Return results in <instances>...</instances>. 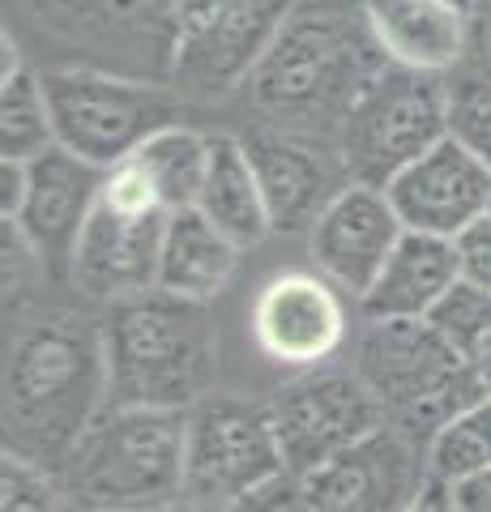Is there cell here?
<instances>
[{"label":"cell","mask_w":491,"mask_h":512,"mask_svg":"<svg viewBox=\"0 0 491 512\" xmlns=\"http://www.w3.org/2000/svg\"><path fill=\"white\" fill-rule=\"evenodd\" d=\"M103 410V316L94 320L73 308H26L13 316L5 355V453L60 474Z\"/></svg>","instance_id":"cell-1"},{"label":"cell","mask_w":491,"mask_h":512,"mask_svg":"<svg viewBox=\"0 0 491 512\" xmlns=\"http://www.w3.org/2000/svg\"><path fill=\"white\" fill-rule=\"evenodd\" d=\"M389 64L363 26L329 5H299L252 73V103L274 124L338 141L363 86Z\"/></svg>","instance_id":"cell-2"},{"label":"cell","mask_w":491,"mask_h":512,"mask_svg":"<svg viewBox=\"0 0 491 512\" xmlns=\"http://www.w3.org/2000/svg\"><path fill=\"white\" fill-rule=\"evenodd\" d=\"M107 406L193 410L214 393L218 333L205 303L146 291L103 312Z\"/></svg>","instance_id":"cell-3"},{"label":"cell","mask_w":491,"mask_h":512,"mask_svg":"<svg viewBox=\"0 0 491 512\" xmlns=\"http://www.w3.org/2000/svg\"><path fill=\"white\" fill-rule=\"evenodd\" d=\"M188 410L107 406L65 461L69 500L112 512H167L184 500Z\"/></svg>","instance_id":"cell-4"},{"label":"cell","mask_w":491,"mask_h":512,"mask_svg":"<svg viewBox=\"0 0 491 512\" xmlns=\"http://www.w3.org/2000/svg\"><path fill=\"white\" fill-rule=\"evenodd\" d=\"M355 372L385 406V419L423 444L487 397L432 320H368L355 346Z\"/></svg>","instance_id":"cell-5"},{"label":"cell","mask_w":491,"mask_h":512,"mask_svg":"<svg viewBox=\"0 0 491 512\" xmlns=\"http://www.w3.org/2000/svg\"><path fill=\"white\" fill-rule=\"evenodd\" d=\"M299 0H171L163 73L180 99L218 103L252 82Z\"/></svg>","instance_id":"cell-6"},{"label":"cell","mask_w":491,"mask_h":512,"mask_svg":"<svg viewBox=\"0 0 491 512\" xmlns=\"http://www.w3.org/2000/svg\"><path fill=\"white\" fill-rule=\"evenodd\" d=\"M43 90L47 107H52L56 146L103 171L120 167L158 128L180 124L184 107V99L171 86L133 82V77L86 69V64L47 69Z\"/></svg>","instance_id":"cell-7"},{"label":"cell","mask_w":491,"mask_h":512,"mask_svg":"<svg viewBox=\"0 0 491 512\" xmlns=\"http://www.w3.org/2000/svg\"><path fill=\"white\" fill-rule=\"evenodd\" d=\"M449 137V86L445 77L410 73L398 64H380L355 99L338 133L342 163L351 184L389 188L415 158Z\"/></svg>","instance_id":"cell-8"},{"label":"cell","mask_w":491,"mask_h":512,"mask_svg":"<svg viewBox=\"0 0 491 512\" xmlns=\"http://www.w3.org/2000/svg\"><path fill=\"white\" fill-rule=\"evenodd\" d=\"M167 218L133 163L112 167L73 248L69 282L103 308L154 291Z\"/></svg>","instance_id":"cell-9"},{"label":"cell","mask_w":491,"mask_h":512,"mask_svg":"<svg viewBox=\"0 0 491 512\" xmlns=\"http://www.w3.org/2000/svg\"><path fill=\"white\" fill-rule=\"evenodd\" d=\"M287 474L269 402L240 393H205L188 410L184 500L197 512H223L240 495Z\"/></svg>","instance_id":"cell-10"},{"label":"cell","mask_w":491,"mask_h":512,"mask_svg":"<svg viewBox=\"0 0 491 512\" xmlns=\"http://www.w3.org/2000/svg\"><path fill=\"white\" fill-rule=\"evenodd\" d=\"M287 474L308 478L385 427V406L355 372L312 367L269 397Z\"/></svg>","instance_id":"cell-11"},{"label":"cell","mask_w":491,"mask_h":512,"mask_svg":"<svg viewBox=\"0 0 491 512\" xmlns=\"http://www.w3.org/2000/svg\"><path fill=\"white\" fill-rule=\"evenodd\" d=\"M240 141L248 150L252 171H257L269 222L282 235L312 231L316 218L351 184V171L342 163L338 141L329 137L295 133V128H282V124H261Z\"/></svg>","instance_id":"cell-12"},{"label":"cell","mask_w":491,"mask_h":512,"mask_svg":"<svg viewBox=\"0 0 491 512\" xmlns=\"http://www.w3.org/2000/svg\"><path fill=\"white\" fill-rule=\"evenodd\" d=\"M427 483V444L393 423L304 478L316 512H410Z\"/></svg>","instance_id":"cell-13"},{"label":"cell","mask_w":491,"mask_h":512,"mask_svg":"<svg viewBox=\"0 0 491 512\" xmlns=\"http://www.w3.org/2000/svg\"><path fill=\"white\" fill-rule=\"evenodd\" d=\"M252 338L278 367L312 372L346 342V299L316 269H287L252 299Z\"/></svg>","instance_id":"cell-14"},{"label":"cell","mask_w":491,"mask_h":512,"mask_svg":"<svg viewBox=\"0 0 491 512\" xmlns=\"http://www.w3.org/2000/svg\"><path fill=\"white\" fill-rule=\"evenodd\" d=\"M385 192L406 231L457 239L491 214V167L457 137H445L402 175H393Z\"/></svg>","instance_id":"cell-15"},{"label":"cell","mask_w":491,"mask_h":512,"mask_svg":"<svg viewBox=\"0 0 491 512\" xmlns=\"http://www.w3.org/2000/svg\"><path fill=\"white\" fill-rule=\"evenodd\" d=\"M103 180H107L103 167H94L60 146L39 154L35 163H26V197H22V210L9 222L35 248L47 278H60V274L69 278L73 248L103 192Z\"/></svg>","instance_id":"cell-16"},{"label":"cell","mask_w":491,"mask_h":512,"mask_svg":"<svg viewBox=\"0 0 491 512\" xmlns=\"http://www.w3.org/2000/svg\"><path fill=\"white\" fill-rule=\"evenodd\" d=\"M402 235L406 227L385 188L346 184L308 231V252L316 274H325L342 295L359 299L402 244Z\"/></svg>","instance_id":"cell-17"},{"label":"cell","mask_w":491,"mask_h":512,"mask_svg":"<svg viewBox=\"0 0 491 512\" xmlns=\"http://www.w3.org/2000/svg\"><path fill=\"white\" fill-rule=\"evenodd\" d=\"M363 26L389 64L427 77H453L470 47V13L445 0H363Z\"/></svg>","instance_id":"cell-18"},{"label":"cell","mask_w":491,"mask_h":512,"mask_svg":"<svg viewBox=\"0 0 491 512\" xmlns=\"http://www.w3.org/2000/svg\"><path fill=\"white\" fill-rule=\"evenodd\" d=\"M462 282L453 239L406 231L376 282L359 295L363 320H427Z\"/></svg>","instance_id":"cell-19"},{"label":"cell","mask_w":491,"mask_h":512,"mask_svg":"<svg viewBox=\"0 0 491 512\" xmlns=\"http://www.w3.org/2000/svg\"><path fill=\"white\" fill-rule=\"evenodd\" d=\"M235 269H240V244L218 231L197 205L167 218L154 291H167V295L193 299V303H210L231 286Z\"/></svg>","instance_id":"cell-20"},{"label":"cell","mask_w":491,"mask_h":512,"mask_svg":"<svg viewBox=\"0 0 491 512\" xmlns=\"http://www.w3.org/2000/svg\"><path fill=\"white\" fill-rule=\"evenodd\" d=\"M197 210L240 248H252L265 235H274L257 171H252L240 137H227V133L210 137V167H205V180H201Z\"/></svg>","instance_id":"cell-21"},{"label":"cell","mask_w":491,"mask_h":512,"mask_svg":"<svg viewBox=\"0 0 491 512\" xmlns=\"http://www.w3.org/2000/svg\"><path fill=\"white\" fill-rule=\"evenodd\" d=\"M124 163H133V171L146 180L154 201L167 214H180V210H193L201 197V180H205V167H210V137H201L188 124H167L146 146H137Z\"/></svg>","instance_id":"cell-22"},{"label":"cell","mask_w":491,"mask_h":512,"mask_svg":"<svg viewBox=\"0 0 491 512\" xmlns=\"http://www.w3.org/2000/svg\"><path fill=\"white\" fill-rule=\"evenodd\" d=\"M56 146L52 107H47L43 73L26 69L18 47L5 35V77H0V158L9 163H35Z\"/></svg>","instance_id":"cell-23"},{"label":"cell","mask_w":491,"mask_h":512,"mask_svg":"<svg viewBox=\"0 0 491 512\" xmlns=\"http://www.w3.org/2000/svg\"><path fill=\"white\" fill-rule=\"evenodd\" d=\"M43 22L73 39H124L129 30L158 26L167 47V13L171 0H30Z\"/></svg>","instance_id":"cell-24"},{"label":"cell","mask_w":491,"mask_h":512,"mask_svg":"<svg viewBox=\"0 0 491 512\" xmlns=\"http://www.w3.org/2000/svg\"><path fill=\"white\" fill-rule=\"evenodd\" d=\"M487 466H491V397L462 410L427 440V470H432V483L440 487L462 483V478Z\"/></svg>","instance_id":"cell-25"},{"label":"cell","mask_w":491,"mask_h":512,"mask_svg":"<svg viewBox=\"0 0 491 512\" xmlns=\"http://www.w3.org/2000/svg\"><path fill=\"white\" fill-rule=\"evenodd\" d=\"M427 320L457 346V355L466 359V367L479 376V384L491 397V295L470 282H457L449 299Z\"/></svg>","instance_id":"cell-26"},{"label":"cell","mask_w":491,"mask_h":512,"mask_svg":"<svg viewBox=\"0 0 491 512\" xmlns=\"http://www.w3.org/2000/svg\"><path fill=\"white\" fill-rule=\"evenodd\" d=\"M449 86V137L491 167V60L445 77Z\"/></svg>","instance_id":"cell-27"},{"label":"cell","mask_w":491,"mask_h":512,"mask_svg":"<svg viewBox=\"0 0 491 512\" xmlns=\"http://www.w3.org/2000/svg\"><path fill=\"white\" fill-rule=\"evenodd\" d=\"M0 512H73L69 487L56 470H43L18 453L0 466Z\"/></svg>","instance_id":"cell-28"},{"label":"cell","mask_w":491,"mask_h":512,"mask_svg":"<svg viewBox=\"0 0 491 512\" xmlns=\"http://www.w3.org/2000/svg\"><path fill=\"white\" fill-rule=\"evenodd\" d=\"M223 512H316V508H312V500H308L304 478L278 474V478H269L265 487L240 495V500L227 504Z\"/></svg>","instance_id":"cell-29"},{"label":"cell","mask_w":491,"mask_h":512,"mask_svg":"<svg viewBox=\"0 0 491 512\" xmlns=\"http://www.w3.org/2000/svg\"><path fill=\"white\" fill-rule=\"evenodd\" d=\"M453 244H457V261H462V282L491 295V214L466 227Z\"/></svg>","instance_id":"cell-30"},{"label":"cell","mask_w":491,"mask_h":512,"mask_svg":"<svg viewBox=\"0 0 491 512\" xmlns=\"http://www.w3.org/2000/svg\"><path fill=\"white\" fill-rule=\"evenodd\" d=\"M449 500H453V512H491V466L462 478V483L445 487Z\"/></svg>","instance_id":"cell-31"},{"label":"cell","mask_w":491,"mask_h":512,"mask_svg":"<svg viewBox=\"0 0 491 512\" xmlns=\"http://www.w3.org/2000/svg\"><path fill=\"white\" fill-rule=\"evenodd\" d=\"M22 197H26V163H9V158H0V218L18 214Z\"/></svg>","instance_id":"cell-32"},{"label":"cell","mask_w":491,"mask_h":512,"mask_svg":"<svg viewBox=\"0 0 491 512\" xmlns=\"http://www.w3.org/2000/svg\"><path fill=\"white\" fill-rule=\"evenodd\" d=\"M470 35L479 43V52L491 60V0H474L470 9Z\"/></svg>","instance_id":"cell-33"},{"label":"cell","mask_w":491,"mask_h":512,"mask_svg":"<svg viewBox=\"0 0 491 512\" xmlns=\"http://www.w3.org/2000/svg\"><path fill=\"white\" fill-rule=\"evenodd\" d=\"M410 512H453V500H449V491L440 487V483H427L423 491V500L410 508Z\"/></svg>","instance_id":"cell-34"},{"label":"cell","mask_w":491,"mask_h":512,"mask_svg":"<svg viewBox=\"0 0 491 512\" xmlns=\"http://www.w3.org/2000/svg\"><path fill=\"white\" fill-rule=\"evenodd\" d=\"M445 5H453V9H462V13H470V9H474V0H445Z\"/></svg>","instance_id":"cell-35"},{"label":"cell","mask_w":491,"mask_h":512,"mask_svg":"<svg viewBox=\"0 0 491 512\" xmlns=\"http://www.w3.org/2000/svg\"><path fill=\"white\" fill-rule=\"evenodd\" d=\"M73 512H112V508H82V504H73Z\"/></svg>","instance_id":"cell-36"},{"label":"cell","mask_w":491,"mask_h":512,"mask_svg":"<svg viewBox=\"0 0 491 512\" xmlns=\"http://www.w3.org/2000/svg\"><path fill=\"white\" fill-rule=\"evenodd\" d=\"M167 512H197V508H184V504H176V508H167Z\"/></svg>","instance_id":"cell-37"}]
</instances>
